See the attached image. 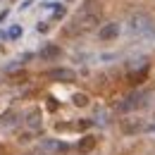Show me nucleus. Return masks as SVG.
I'll return each mask as SVG.
<instances>
[{
    "mask_svg": "<svg viewBox=\"0 0 155 155\" xmlns=\"http://www.w3.org/2000/svg\"><path fill=\"white\" fill-rule=\"evenodd\" d=\"M98 24H100V15L98 12H91V10H81L74 21H72V26H69V34H88V31H93Z\"/></svg>",
    "mask_w": 155,
    "mask_h": 155,
    "instance_id": "f257e3e1",
    "label": "nucleus"
},
{
    "mask_svg": "<svg viewBox=\"0 0 155 155\" xmlns=\"http://www.w3.org/2000/svg\"><path fill=\"white\" fill-rule=\"evenodd\" d=\"M155 24H153V17L150 15H146V12H136L129 17L127 21V31L131 34V36H148V34H153Z\"/></svg>",
    "mask_w": 155,
    "mask_h": 155,
    "instance_id": "f03ea898",
    "label": "nucleus"
},
{
    "mask_svg": "<svg viewBox=\"0 0 155 155\" xmlns=\"http://www.w3.org/2000/svg\"><path fill=\"white\" fill-rule=\"evenodd\" d=\"M150 93H146V91H134V93H129L127 98H122L119 103H117V112H122V115H129V112H134V110H141V107H146L150 100Z\"/></svg>",
    "mask_w": 155,
    "mask_h": 155,
    "instance_id": "7ed1b4c3",
    "label": "nucleus"
},
{
    "mask_svg": "<svg viewBox=\"0 0 155 155\" xmlns=\"http://www.w3.org/2000/svg\"><path fill=\"white\" fill-rule=\"evenodd\" d=\"M119 129H122V134L134 136V134H141V131L146 129V122H143L141 117H127V119L119 122Z\"/></svg>",
    "mask_w": 155,
    "mask_h": 155,
    "instance_id": "20e7f679",
    "label": "nucleus"
},
{
    "mask_svg": "<svg viewBox=\"0 0 155 155\" xmlns=\"http://www.w3.org/2000/svg\"><path fill=\"white\" fill-rule=\"evenodd\" d=\"M45 77L50 79V81H60V84H69V81H74L77 74H74V69H67V67H58V69H50Z\"/></svg>",
    "mask_w": 155,
    "mask_h": 155,
    "instance_id": "39448f33",
    "label": "nucleus"
},
{
    "mask_svg": "<svg viewBox=\"0 0 155 155\" xmlns=\"http://www.w3.org/2000/svg\"><path fill=\"white\" fill-rule=\"evenodd\" d=\"M41 148H43V150H45V153H67V148H69V146H67V143H62V141H58V138H43V141H41Z\"/></svg>",
    "mask_w": 155,
    "mask_h": 155,
    "instance_id": "423d86ee",
    "label": "nucleus"
},
{
    "mask_svg": "<svg viewBox=\"0 0 155 155\" xmlns=\"http://www.w3.org/2000/svg\"><path fill=\"white\" fill-rule=\"evenodd\" d=\"M119 24L117 21H110V24H103V29L98 31V36H100V41H115L117 36H119Z\"/></svg>",
    "mask_w": 155,
    "mask_h": 155,
    "instance_id": "0eeeda50",
    "label": "nucleus"
},
{
    "mask_svg": "<svg viewBox=\"0 0 155 155\" xmlns=\"http://www.w3.org/2000/svg\"><path fill=\"white\" fill-rule=\"evenodd\" d=\"M148 69H150V67H141V69H129V72H127V79H129L131 84H141L143 79L148 77Z\"/></svg>",
    "mask_w": 155,
    "mask_h": 155,
    "instance_id": "6e6552de",
    "label": "nucleus"
},
{
    "mask_svg": "<svg viewBox=\"0 0 155 155\" xmlns=\"http://www.w3.org/2000/svg\"><path fill=\"white\" fill-rule=\"evenodd\" d=\"M96 143H98L96 136H84V138L79 141V153H91V150L96 148Z\"/></svg>",
    "mask_w": 155,
    "mask_h": 155,
    "instance_id": "1a4fd4ad",
    "label": "nucleus"
},
{
    "mask_svg": "<svg viewBox=\"0 0 155 155\" xmlns=\"http://www.w3.org/2000/svg\"><path fill=\"white\" fill-rule=\"evenodd\" d=\"M62 55V50H60L58 45H53V43H48L43 50H41V58L43 60H55V58H60Z\"/></svg>",
    "mask_w": 155,
    "mask_h": 155,
    "instance_id": "9d476101",
    "label": "nucleus"
},
{
    "mask_svg": "<svg viewBox=\"0 0 155 155\" xmlns=\"http://www.w3.org/2000/svg\"><path fill=\"white\" fill-rule=\"evenodd\" d=\"M72 103H74L77 107H86V105H88V96H86V93H74V96H72Z\"/></svg>",
    "mask_w": 155,
    "mask_h": 155,
    "instance_id": "9b49d317",
    "label": "nucleus"
},
{
    "mask_svg": "<svg viewBox=\"0 0 155 155\" xmlns=\"http://www.w3.org/2000/svg\"><path fill=\"white\" fill-rule=\"evenodd\" d=\"M19 34H21V29H19V26H12V29H10V38H17Z\"/></svg>",
    "mask_w": 155,
    "mask_h": 155,
    "instance_id": "f8f14e48",
    "label": "nucleus"
},
{
    "mask_svg": "<svg viewBox=\"0 0 155 155\" xmlns=\"http://www.w3.org/2000/svg\"><path fill=\"white\" fill-rule=\"evenodd\" d=\"M153 138H155V129H153Z\"/></svg>",
    "mask_w": 155,
    "mask_h": 155,
    "instance_id": "ddd939ff",
    "label": "nucleus"
}]
</instances>
